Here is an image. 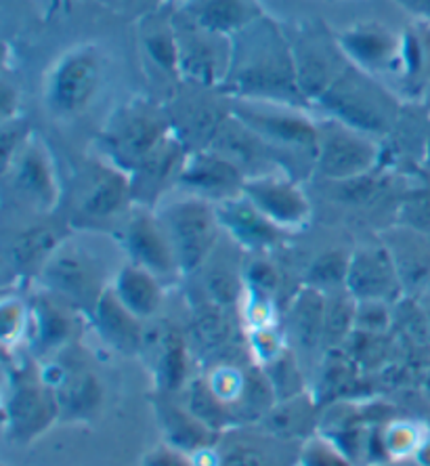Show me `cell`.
<instances>
[{
    "instance_id": "cell-1",
    "label": "cell",
    "mask_w": 430,
    "mask_h": 466,
    "mask_svg": "<svg viewBox=\"0 0 430 466\" xmlns=\"http://www.w3.org/2000/svg\"><path fill=\"white\" fill-rule=\"evenodd\" d=\"M240 34L242 40L231 49L227 76L218 86V93L237 101L309 107L311 101L298 85L295 53L282 34L273 27L261 32H248L245 27Z\"/></svg>"
},
{
    "instance_id": "cell-17",
    "label": "cell",
    "mask_w": 430,
    "mask_h": 466,
    "mask_svg": "<svg viewBox=\"0 0 430 466\" xmlns=\"http://www.w3.org/2000/svg\"><path fill=\"white\" fill-rule=\"evenodd\" d=\"M131 202V177L107 160L97 162L88 173L85 187H82L76 221L82 225L112 221L114 217L122 215Z\"/></svg>"
},
{
    "instance_id": "cell-31",
    "label": "cell",
    "mask_w": 430,
    "mask_h": 466,
    "mask_svg": "<svg viewBox=\"0 0 430 466\" xmlns=\"http://www.w3.org/2000/svg\"><path fill=\"white\" fill-rule=\"evenodd\" d=\"M255 17L245 0H202L191 11L195 27L221 38L237 36Z\"/></svg>"
},
{
    "instance_id": "cell-44",
    "label": "cell",
    "mask_w": 430,
    "mask_h": 466,
    "mask_svg": "<svg viewBox=\"0 0 430 466\" xmlns=\"http://www.w3.org/2000/svg\"><path fill=\"white\" fill-rule=\"evenodd\" d=\"M218 456H221V466H273L265 450L245 441L229 443Z\"/></svg>"
},
{
    "instance_id": "cell-6",
    "label": "cell",
    "mask_w": 430,
    "mask_h": 466,
    "mask_svg": "<svg viewBox=\"0 0 430 466\" xmlns=\"http://www.w3.org/2000/svg\"><path fill=\"white\" fill-rule=\"evenodd\" d=\"M11 379L5 400V435L15 443H30L61 418L57 400L40 372L32 374L24 363H17Z\"/></svg>"
},
{
    "instance_id": "cell-5",
    "label": "cell",
    "mask_w": 430,
    "mask_h": 466,
    "mask_svg": "<svg viewBox=\"0 0 430 466\" xmlns=\"http://www.w3.org/2000/svg\"><path fill=\"white\" fill-rule=\"evenodd\" d=\"M231 106V114L237 116L252 133H256L275 152H288L292 160L295 156H305L315 164L319 143V122L303 114V109L258 104V101H237Z\"/></svg>"
},
{
    "instance_id": "cell-35",
    "label": "cell",
    "mask_w": 430,
    "mask_h": 466,
    "mask_svg": "<svg viewBox=\"0 0 430 466\" xmlns=\"http://www.w3.org/2000/svg\"><path fill=\"white\" fill-rule=\"evenodd\" d=\"M351 252L343 248H330L315 257L306 271V286L317 288L322 292L340 290L346 286V276H349Z\"/></svg>"
},
{
    "instance_id": "cell-14",
    "label": "cell",
    "mask_w": 430,
    "mask_h": 466,
    "mask_svg": "<svg viewBox=\"0 0 430 466\" xmlns=\"http://www.w3.org/2000/svg\"><path fill=\"white\" fill-rule=\"evenodd\" d=\"M244 196L284 231L303 229L311 221V202L300 183L290 175L267 173L250 177Z\"/></svg>"
},
{
    "instance_id": "cell-25",
    "label": "cell",
    "mask_w": 430,
    "mask_h": 466,
    "mask_svg": "<svg viewBox=\"0 0 430 466\" xmlns=\"http://www.w3.org/2000/svg\"><path fill=\"white\" fill-rule=\"evenodd\" d=\"M292 53H295L298 85L311 104H317V99L330 88L338 74L349 66V59L340 51V46L334 49V46L315 43V40H306L296 49H292Z\"/></svg>"
},
{
    "instance_id": "cell-9",
    "label": "cell",
    "mask_w": 430,
    "mask_h": 466,
    "mask_svg": "<svg viewBox=\"0 0 430 466\" xmlns=\"http://www.w3.org/2000/svg\"><path fill=\"white\" fill-rule=\"evenodd\" d=\"M46 363L40 376L57 400L59 414L65 420H88L104 401V387L88 363L74 355V345Z\"/></svg>"
},
{
    "instance_id": "cell-10",
    "label": "cell",
    "mask_w": 430,
    "mask_h": 466,
    "mask_svg": "<svg viewBox=\"0 0 430 466\" xmlns=\"http://www.w3.org/2000/svg\"><path fill=\"white\" fill-rule=\"evenodd\" d=\"M101 61L93 46L67 51L53 66L46 80V104L61 118L80 114L91 104L99 88Z\"/></svg>"
},
{
    "instance_id": "cell-3",
    "label": "cell",
    "mask_w": 430,
    "mask_h": 466,
    "mask_svg": "<svg viewBox=\"0 0 430 466\" xmlns=\"http://www.w3.org/2000/svg\"><path fill=\"white\" fill-rule=\"evenodd\" d=\"M181 276H194L206 265L213 255L218 238H221V221L216 207L202 198L185 194L179 200L164 202L155 208Z\"/></svg>"
},
{
    "instance_id": "cell-34",
    "label": "cell",
    "mask_w": 430,
    "mask_h": 466,
    "mask_svg": "<svg viewBox=\"0 0 430 466\" xmlns=\"http://www.w3.org/2000/svg\"><path fill=\"white\" fill-rule=\"evenodd\" d=\"M263 370L267 374L277 401H288L306 393L303 363H300L298 353L292 347H285L275 360L263 366Z\"/></svg>"
},
{
    "instance_id": "cell-30",
    "label": "cell",
    "mask_w": 430,
    "mask_h": 466,
    "mask_svg": "<svg viewBox=\"0 0 430 466\" xmlns=\"http://www.w3.org/2000/svg\"><path fill=\"white\" fill-rule=\"evenodd\" d=\"M319 401L303 393L288 401H277L271 412L263 418L265 429L282 440H303L319 427Z\"/></svg>"
},
{
    "instance_id": "cell-20",
    "label": "cell",
    "mask_w": 430,
    "mask_h": 466,
    "mask_svg": "<svg viewBox=\"0 0 430 466\" xmlns=\"http://www.w3.org/2000/svg\"><path fill=\"white\" fill-rule=\"evenodd\" d=\"M32 300L27 340H30L34 351L51 355L72 347L74 337H76V318L72 315L74 307L51 292L38 294Z\"/></svg>"
},
{
    "instance_id": "cell-15",
    "label": "cell",
    "mask_w": 430,
    "mask_h": 466,
    "mask_svg": "<svg viewBox=\"0 0 430 466\" xmlns=\"http://www.w3.org/2000/svg\"><path fill=\"white\" fill-rule=\"evenodd\" d=\"M15 196L38 212H49L59 202V181L46 147L38 139H27L9 167L3 168Z\"/></svg>"
},
{
    "instance_id": "cell-48",
    "label": "cell",
    "mask_w": 430,
    "mask_h": 466,
    "mask_svg": "<svg viewBox=\"0 0 430 466\" xmlns=\"http://www.w3.org/2000/svg\"><path fill=\"white\" fill-rule=\"evenodd\" d=\"M425 167H426V170L430 173V130H428L426 143H425Z\"/></svg>"
},
{
    "instance_id": "cell-8",
    "label": "cell",
    "mask_w": 430,
    "mask_h": 466,
    "mask_svg": "<svg viewBox=\"0 0 430 466\" xmlns=\"http://www.w3.org/2000/svg\"><path fill=\"white\" fill-rule=\"evenodd\" d=\"M40 279L45 282L46 292L86 313L93 311L95 303L109 286L101 279V269L93 255L67 242L55 250L49 263L40 271Z\"/></svg>"
},
{
    "instance_id": "cell-38",
    "label": "cell",
    "mask_w": 430,
    "mask_h": 466,
    "mask_svg": "<svg viewBox=\"0 0 430 466\" xmlns=\"http://www.w3.org/2000/svg\"><path fill=\"white\" fill-rule=\"evenodd\" d=\"M338 185V198L340 202L353 204V207H367V204L376 202L378 198L385 194L386 189V179L378 175L376 170L372 173L361 175L357 179L336 183Z\"/></svg>"
},
{
    "instance_id": "cell-37",
    "label": "cell",
    "mask_w": 430,
    "mask_h": 466,
    "mask_svg": "<svg viewBox=\"0 0 430 466\" xmlns=\"http://www.w3.org/2000/svg\"><path fill=\"white\" fill-rule=\"evenodd\" d=\"M242 279H244L245 294H252V297H258L265 300L275 299L279 284H282L275 265H271L269 260L263 257H255L248 265L244 267Z\"/></svg>"
},
{
    "instance_id": "cell-18",
    "label": "cell",
    "mask_w": 430,
    "mask_h": 466,
    "mask_svg": "<svg viewBox=\"0 0 430 466\" xmlns=\"http://www.w3.org/2000/svg\"><path fill=\"white\" fill-rule=\"evenodd\" d=\"M215 207L223 231H227L231 239L250 255L261 257L282 242L285 231L269 221L244 194Z\"/></svg>"
},
{
    "instance_id": "cell-4",
    "label": "cell",
    "mask_w": 430,
    "mask_h": 466,
    "mask_svg": "<svg viewBox=\"0 0 430 466\" xmlns=\"http://www.w3.org/2000/svg\"><path fill=\"white\" fill-rule=\"evenodd\" d=\"M173 130V120L158 106L133 101L109 120L101 137V147L109 164L131 177Z\"/></svg>"
},
{
    "instance_id": "cell-19",
    "label": "cell",
    "mask_w": 430,
    "mask_h": 466,
    "mask_svg": "<svg viewBox=\"0 0 430 466\" xmlns=\"http://www.w3.org/2000/svg\"><path fill=\"white\" fill-rule=\"evenodd\" d=\"M187 152L185 141L181 139L176 130H173L131 175L133 204L147 208L154 207L166 191L168 183H176V175H179Z\"/></svg>"
},
{
    "instance_id": "cell-2",
    "label": "cell",
    "mask_w": 430,
    "mask_h": 466,
    "mask_svg": "<svg viewBox=\"0 0 430 466\" xmlns=\"http://www.w3.org/2000/svg\"><path fill=\"white\" fill-rule=\"evenodd\" d=\"M317 106L327 114L325 118L370 137L388 135L399 118V104L393 95L351 61L317 99Z\"/></svg>"
},
{
    "instance_id": "cell-41",
    "label": "cell",
    "mask_w": 430,
    "mask_h": 466,
    "mask_svg": "<svg viewBox=\"0 0 430 466\" xmlns=\"http://www.w3.org/2000/svg\"><path fill=\"white\" fill-rule=\"evenodd\" d=\"M3 340L9 349L17 345L24 337L27 339V328H30V307H24L19 299H5L3 303Z\"/></svg>"
},
{
    "instance_id": "cell-47",
    "label": "cell",
    "mask_w": 430,
    "mask_h": 466,
    "mask_svg": "<svg viewBox=\"0 0 430 466\" xmlns=\"http://www.w3.org/2000/svg\"><path fill=\"white\" fill-rule=\"evenodd\" d=\"M418 300H420L422 311H425V318H426V324H428V332H430V288H426L425 292L418 294Z\"/></svg>"
},
{
    "instance_id": "cell-49",
    "label": "cell",
    "mask_w": 430,
    "mask_h": 466,
    "mask_svg": "<svg viewBox=\"0 0 430 466\" xmlns=\"http://www.w3.org/2000/svg\"><path fill=\"white\" fill-rule=\"evenodd\" d=\"M425 385H426V389L430 390V370L426 372V379H425Z\"/></svg>"
},
{
    "instance_id": "cell-22",
    "label": "cell",
    "mask_w": 430,
    "mask_h": 466,
    "mask_svg": "<svg viewBox=\"0 0 430 466\" xmlns=\"http://www.w3.org/2000/svg\"><path fill=\"white\" fill-rule=\"evenodd\" d=\"M91 321L99 339L122 355H141L143 337H145V321L136 318L115 297L112 286L105 288L97 303H95Z\"/></svg>"
},
{
    "instance_id": "cell-13",
    "label": "cell",
    "mask_w": 430,
    "mask_h": 466,
    "mask_svg": "<svg viewBox=\"0 0 430 466\" xmlns=\"http://www.w3.org/2000/svg\"><path fill=\"white\" fill-rule=\"evenodd\" d=\"M346 290L355 300H376L397 305L405 297V288L385 242L359 246L351 252Z\"/></svg>"
},
{
    "instance_id": "cell-43",
    "label": "cell",
    "mask_w": 430,
    "mask_h": 466,
    "mask_svg": "<svg viewBox=\"0 0 430 466\" xmlns=\"http://www.w3.org/2000/svg\"><path fill=\"white\" fill-rule=\"evenodd\" d=\"M382 443H385L386 456L391 458H401L412 454V450L418 443V435H415V429L409 422H388L385 429H382Z\"/></svg>"
},
{
    "instance_id": "cell-27",
    "label": "cell",
    "mask_w": 430,
    "mask_h": 466,
    "mask_svg": "<svg viewBox=\"0 0 430 466\" xmlns=\"http://www.w3.org/2000/svg\"><path fill=\"white\" fill-rule=\"evenodd\" d=\"M338 46L353 66L367 74L388 70L395 66V57L401 55L388 30L378 25L351 27L338 38Z\"/></svg>"
},
{
    "instance_id": "cell-36",
    "label": "cell",
    "mask_w": 430,
    "mask_h": 466,
    "mask_svg": "<svg viewBox=\"0 0 430 466\" xmlns=\"http://www.w3.org/2000/svg\"><path fill=\"white\" fill-rule=\"evenodd\" d=\"M397 225L430 236V185L407 189L397 204Z\"/></svg>"
},
{
    "instance_id": "cell-23",
    "label": "cell",
    "mask_w": 430,
    "mask_h": 466,
    "mask_svg": "<svg viewBox=\"0 0 430 466\" xmlns=\"http://www.w3.org/2000/svg\"><path fill=\"white\" fill-rule=\"evenodd\" d=\"M210 149L234 162L242 173L248 177L263 175L258 167H267L275 160V152L265 143L261 137L244 125L237 116L229 114L216 128L213 139L208 143Z\"/></svg>"
},
{
    "instance_id": "cell-46",
    "label": "cell",
    "mask_w": 430,
    "mask_h": 466,
    "mask_svg": "<svg viewBox=\"0 0 430 466\" xmlns=\"http://www.w3.org/2000/svg\"><path fill=\"white\" fill-rule=\"evenodd\" d=\"M397 3L401 6H405L407 11L415 13V15L430 19V0H397Z\"/></svg>"
},
{
    "instance_id": "cell-16",
    "label": "cell",
    "mask_w": 430,
    "mask_h": 466,
    "mask_svg": "<svg viewBox=\"0 0 430 466\" xmlns=\"http://www.w3.org/2000/svg\"><path fill=\"white\" fill-rule=\"evenodd\" d=\"M125 250L131 263L152 271L160 279L181 276L166 231L155 210L135 204L125 228Z\"/></svg>"
},
{
    "instance_id": "cell-42",
    "label": "cell",
    "mask_w": 430,
    "mask_h": 466,
    "mask_svg": "<svg viewBox=\"0 0 430 466\" xmlns=\"http://www.w3.org/2000/svg\"><path fill=\"white\" fill-rule=\"evenodd\" d=\"M298 466H353V462L336 443L322 437V440H306Z\"/></svg>"
},
{
    "instance_id": "cell-26",
    "label": "cell",
    "mask_w": 430,
    "mask_h": 466,
    "mask_svg": "<svg viewBox=\"0 0 430 466\" xmlns=\"http://www.w3.org/2000/svg\"><path fill=\"white\" fill-rule=\"evenodd\" d=\"M155 414H158L164 443L187 456L215 448L221 440V433H216V431L206 427L200 418L191 414L185 403L179 406L175 401L160 400L155 403Z\"/></svg>"
},
{
    "instance_id": "cell-39",
    "label": "cell",
    "mask_w": 430,
    "mask_h": 466,
    "mask_svg": "<svg viewBox=\"0 0 430 466\" xmlns=\"http://www.w3.org/2000/svg\"><path fill=\"white\" fill-rule=\"evenodd\" d=\"M145 51L149 59L170 76L181 78V61H179V40L170 30H155L145 38Z\"/></svg>"
},
{
    "instance_id": "cell-40",
    "label": "cell",
    "mask_w": 430,
    "mask_h": 466,
    "mask_svg": "<svg viewBox=\"0 0 430 466\" xmlns=\"http://www.w3.org/2000/svg\"><path fill=\"white\" fill-rule=\"evenodd\" d=\"M245 337H248V349L252 360H255L258 366H267V363L275 360L285 347H290L285 334L279 332L275 324L252 328V330H245Z\"/></svg>"
},
{
    "instance_id": "cell-7",
    "label": "cell",
    "mask_w": 430,
    "mask_h": 466,
    "mask_svg": "<svg viewBox=\"0 0 430 466\" xmlns=\"http://www.w3.org/2000/svg\"><path fill=\"white\" fill-rule=\"evenodd\" d=\"M378 162L380 147L374 137L359 133L338 120H319L315 168L325 181L343 183L357 179L376 170Z\"/></svg>"
},
{
    "instance_id": "cell-12",
    "label": "cell",
    "mask_w": 430,
    "mask_h": 466,
    "mask_svg": "<svg viewBox=\"0 0 430 466\" xmlns=\"http://www.w3.org/2000/svg\"><path fill=\"white\" fill-rule=\"evenodd\" d=\"M245 181L248 177L234 162L210 147L187 152L176 175V187L213 204L242 196Z\"/></svg>"
},
{
    "instance_id": "cell-29",
    "label": "cell",
    "mask_w": 430,
    "mask_h": 466,
    "mask_svg": "<svg viewBox=\"0 0 430 466\" xmlns=\"http://www.w3.org/2000/svg\"><path fill=\"white\" fill-rule=\"evenodd\" d=\"M64 242V233L57 228L38 223L22 229L13 238L9 250H6V257H9V265L17 276H32V273H38L40 276V271L49 263L55 250Z\"/></svg>"
},
{
    "instance_id": "cell-21",
    "label": "cell",
    "mask_w": 430,
    "mask_h": 466,
    "mask_svg": "<svg viewBox=\"0 0 430 466\" xmlns=\"http://www.w3.org/2000/svg\"><path fill=\"white\" fill-rule=\"evenodd\" d=\"M285 339L298 358L325 349V292L306 284L300 288L285 313Z\"/></svg>"
},
{
    "instance_id": "cell-28",
    "label": "cell",
    "mask_w": 430,
    "mask_h": 466,
    "mask_svg": "<svg viewBox=\"0 0 430 466\" xmlns=\"http://www.w3.org/2000/svg\"><path fill=\"white\" fill-rule=\"evenodd\" d=\"M122 305L143 321L154 319L164 303V286L158 276L128 260L109 284Z\"/></svg>"
},
{
    "instance_id": "cell-11",
    "label": "cell",
    "mask_w": 430,
    "mask_h": 466,
    "mask_svg": "<svg viewBox=\"0 0 430 466\" xmlns=\"http://www.w3.org/2000/svg\"><path fill=\"white\" fill-rule=\"evenodd\" d=\"M141 355L147 361L154 385L162 395L183 393L189 385V339L170 321H145Z\"/></svg>"
},
{
    "instance_id": "cell-45",
    "label": "cell",
    "mask_w": 430,
    "mask_h": 466,
    "mask_svg": "<svg viewBox=\"0 0 430 466\" xmlns=\"http://www.w3.org/2000/svg\"><path fill=\"white\" fill-rule=\"evenodd\" d=\"M145 466H195V464L191 461V456L183 454V451L164 443L162 448L154 450L152 454H147Z\"/></svg>"
},
{
    "instance_id": "cell-32",
    "label": "cell",
    "mask_w": 430,
    "mask_h": 466,
    "mask_svg": "<svg viewBox=\"0 0 430 466\" xmlns=\"http://www.w3.org/2000/svg\"><path fill=\"white\" fill-rule=\"evenodd\" d=\"M183 400H185V408L191 414L210 427L216 433H225V431L235 427V418L231 410L218 400L216 393L210 389L206 376H194L189 385L183 390Z\"/></svg>"
},
{
    "instance_id": "cell-33",
    "label": "cell",
    "mask_w": 430,
    "mask_h": 466,
    "mask_svg": "<svg viewBox=\"0 0 430 466\" xmlns=\"http://www.w3.org/2000/svg\"><path fill=\"white\" fill-rule=\"evenodd\" d=\"M357 300L346 288L325 292V351L345 347L355 332Z\"/></svg>"
},
{
    "instance_id": "cell-24",
    "label": "cell",
    "mask_w": 430,
    "mask_h": 466,
    "mask_svg": "<svg viewBox=\"0 0 430 466\" xmlns=\"http://www.w3.org/2000/svg\"><path fill=\"white\" fill-rule=\"evenodd\" d=\"M382 242L391 250L405 294L430 288V236L397 225L385 231Z\"/></svg>"
}]
</instances>
